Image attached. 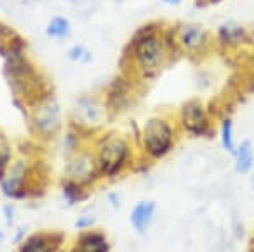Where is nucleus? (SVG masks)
Masks as SVG:
<instances>
[{
    "label": "nucleus",
    "mask_w": 254,
    "mask_h": 252,
    "mask_svg": "<svg viewBox=\"0 0 254 252\" xmlns=\"http://www.w3.org/2000/svg\"><path fill=\"white\" fill-rule=\"evenodd\" d=\"M61 124V110L60 105L53 97H46L39 101L34 110V125L39 132L53 134Z\"/></svg>",
    "instance_id": "0eeeda50"
},
{
    "label": "nucleus",
    "mask_w": 254,
    "mask_h": 252,
    "mask_svg": "<svg viewBox=\"0 0 254 252\" xmlns=\"http://www.w3.org/2000/svg\"><path fill=\"white\" fill-rule=\"evenodd\" d=\"M19 252H55L46 239L41 235H32L31 239H27L26 242H22Z\"/></svg>",
    "instance_id": "a211bd4d"
},
{
    "label": "nucleus",
    "mask_w": 254,
    "mask_h": 252,
    "mask_svg": "<svg viewBox=\"0 0 254 252\" xmlns=\"http://www.w3.org/2000/svg\"><path fill=\"white\" fill-rule=\"evenodd\" d=\"M251 190H253V195H254V171L251 174Z\"/></svg>",
    "instance_id": "b1692460"
},
{
    "label": "nucleus",
    "mask_w": 254,
    "mask_h": 252,
    "mask_svg": "<svg viewBox=\"0 0 254 252\" xmlns=\"http://www.w3.org/2000/svg\"><path fill=\"white\" fill-rule=\"evenodd\" d=\"M134 95L132 81L126 76H117L107 90V107L112 110H124Z\"/></svg>",
    "instance_id": "6e6552de"
},
{
    "label": "nucleus",
    "mask_w": 254,
    "mask_h": 252,
    "mask_svg": "<svg viewBox=\"0 0 254 252\" xmlns=\"http://www.w3.org/2000/svg\"><path fill=\"white\" fill-rule=\"evenodd\" d=\"M44 32L49 39H56V41H66L71 38V22L68 17L64 15H55V17L49 19V22L44 27Z\"/></svg>",
    "instance_id": "4468645a"
},
{
    "label": "nucleus",
    "mask_w": 254,
    "mask_h": 252,
    "mask_svg": "<svg viewBox=\"0 0 254 252\" xmlns=\"http://www.w3.org/2000/svg\"><path fill=\"white\" fill-rule=\"evenodd\" d=\"M10 157H12V148H10L9 141L0 134V173L9 166Z\"/></svg>",
    "instance_id": "6ab92c4d"
},
{
    "label": "nucleus",
    "mask_w": 254,
    "mask_h": 252,
    "mask_svg": "<svg viewBox=\"0 0 254 252\" xmlns=\"http://www.w3.org/2000/svg\"><path fill=\"white\" fill-rule=\"evenodd\" d=\"M26 164L22 161H17L14 166L7 171L5 176L2 178V190L9 197H20L22 195V186L26 181Z\"/></svg>",
    "instance_id": "9b49d317"
},
{
    "label": "nucleus",
    "mask_w": 254,
    "mask_h": 252,
    "mask_svg": "<svg viewBox=\"0 0 254 252\" xmlns=\"http://www.w3.org/2000/svg\"><path fill=\"white\" fill-rule=\"evenodd\" d=\"M215 43L222 50H237L249 43V31L239 20H224L215 29Z\"/></svg>",
    "instance_id": "423d86ee"
},
{
    "label": "nucleus",
    "mask_w": 254,
    "mask_h": 252,
    "mask_svg": "<svg viewBox=\"0 0 254 252\" xmlns=\"http://www.w3.org/2000/svg\"><path fill=\"white\" fill-rule=\"evenodd\" d=\"M127 56L139 78L144 81L156 78L173 56L166 44L165 29L159 24L142 26L130 39Z\"/></svg>",
    "instance_id": "f257e3e1"
},
{
    "label": "nucleus",
    "mask_w": 254,
    "mask_h": 252,
    "mask_svg": "<svg viewBox=\"0 0 254 252\" xmlns=\"http://www.w3.org/2000/svg\"><path fill=\"white\" fill-rule=\"evenodd\" d=\"M159 2H161L163 5H166V7H171V9H176V7L183 5V2H185V0H159Z\"/></svg>",
    "instance_id": "412c9836"
},
{
    "label": "nucleus",
    "mask_w": 254,
    "mask_h": 252,
    "mask_svg": "<svg viewBox=\"0 0 254 252\" xmlns=\"http://www.w3.org/2000/svg\"><path fill=\"white\" fill-rule=\"evenodd\" d=\"M80 252H109V242L102 234H87L80 239Z\"/></svg>",
    "instance_id": "dca6fc26"
},
{
    "label": "nucleus",
    "mask_w": 254,
    "mask_h": 252,
    "mask_svg": "<svg viewBox=\"0 0 254 252\" xmlns=\"http://www.w3.org/2000/svg\"><path fill=\"white\" fill-rule=\"evenodd\" d=\"M95 223V217L93 215H81L78 217V220L75 222L76 229H87V227H92Z\"/></svg>",
    "instance_id": "aec40b11"
},
{
    "label": "nucleus",
    "mask_w": 254,
    "mask_h": 252,
    "mask_svg": "<svg viewBox=\"0 0 254 252\" xmlns=\"http://www.w3.org/2000/svg\"><path fill=\"white\" fill-rule=\"evenodd\" d=\"M3 239H5L3 237V232L0 230V249H2V246H3Z\"/></svg>",
    "instance_id": "5701e85b"
},
{
    "label": "nucleus",
    "mask_w": 254,
    "mask_h": 252,
    "mask_svg": "<svg viewBox=\"0 0 254 252\" xmlns=\"http://www.w3.org/2000/svg\"><path fill=\"white\" fill-rule=\"evenodd\" d=\"M156 213V202L153 200H142L137 202L134 205V208L130 210V223L137 232H144L147 227L151 225Z\"/></svg>",
    "instance_id": "f8f14e48"
},
{
    "label": "nucleus",
    "mask_w": 254,
    "mask_h": 252,
    "mask_svg": "<svg viewBox=\"0 0 254 252\" xmlns=\"http://www.w3.org/2000/svg\"><path fill=\"white\" fill-rule=\"evenodd\" d=\"M178 124L191 137H203L212 132L210 112L200 99H190L180 107Z\"/></svg>",
    "instance_id": "39448f33"
},
{
    "label": "nucleus",
    "mask_w": 254,
    "mask_h": 252,
    "mask_svg": "<svg viewBox=\"0 0 254 252\" xmlns=\"http://www.w3.org/2000/svg\"><path fill=\"white\" fill-rule=\"evenodd\" d=\"M176 41L180 52L191 58H202L214 46V36L200 22H185L176 27Z\"/></svg>",
    "instance_id": "20e7f679"
},
{
    "label": "nucleus",
    "mask_w": 254,
    "mask_h": 252,
    "mask_svg": "<svg viewBox=\"0 0 254 252\" xmlns=\"http://www.w3.org/2000/svg\"><path fill=\"white\" fill-rule=\"evenodd\" d=\"M95 176V161L88 154H80L68 166V178L75 185H85Z\"/></svg>",
    "instance_id": "9d476101"
},
{
    "label": "nucleus",
    "mask_w": 254,
    "mask_h": 252,
    "mask_svg": "<svg viewBox=\"0 0 254 252\" xmlns=\"http://www.w3.org/2000/svg\"><path fill=\"white\" fill-rule=\"evenodd\" d=\"M109 200L112 202V206H114V208L121 206V198H119V195H117V193H110V195H109Z\"/></svg>",
    "instance_id": "4be33fe9"
},
{
    "label": "nucleus",
    "mask_w": 254,
    "mask_h": 252,
    "mask_svg": "<svg viewBox=\"0 0 254 252\" xmlns=\"http://www.w3.org/2000/svg\"><path fill=\"white\" fill-rule=\"evenodd\" d=\"M130 156V146L119 134H109L97 149V166L105 176H116L126 168Z\"/></svg>",
    "instance_id": "7ed1b4c3"
},
{
    "label": "nucleus",
    "mask_w": 254,
    "mask_h": 252,
    "mask_svg": "<svg viewBox=\"0 0 254 252\" xmlns=\"http://www.w3.org/2000/svg\"><path fill=\"white\" fill-rule=\"evenodd\" d=\"M142 149L151 159H163L173 151L176 127L168 117L154 115L146 120L141 132Z\"/></svg>",
    "instance_id": "f03ea898"
},
{
    "label": "nucleus",
    "mask_w": 254,
    "mask_h": 252,
    "mask_svg": "<svg viewBox=\"0 0 254 252\" xmlns=\"http://www.w3.org/2000/svg\"><path fill=\"white\" fill-rule=\"evenodd\" d=\"M76 117L83 124H98L105 113V105L92 95H83L76 100Z\"/></svg>",
    "instance_id": "1a4fd4ad"
},
{
    "label": "nucleus",
    "mask_w": 254,
    "mask_h": 252,
    "mask_svg": "<svg viewBox=\"0 0 254 252\" xmlns=\"http://www.w3.org/2000/svg\"><path fill=\"white\" fill-rule=\"evenodd\" d=\"M234 156V171L237 174H249L254 168V144L251 139H243L236 146Z\"/></svg>",
    "instance_id": "ddd939ff"
},
{
    "label": "nucleus",
    "mask_w": 254,
    "mask_h": 252,
    "mask_svg": "<svg viewBox=\"0 0 254 252\" xmlns=\"http://www.w3.org/2000/svg\"><path fill=\"white\" fill-rule=\"evenodd\" d=\"M208 3H217V2H222V0H207Z\"/></svg>",
    "instance_id": "393cba45"
},
{
    "label": "nucleus",
    "mask_w": 254,
    "mask_h": 252,
    "mask_svg": "<svg viewBox=\"0 0 254 252\" xmlns=\"http://www.w3.org/2000/svg\"><path fill=\"white\" fill-rule=\"evenodd\" d=\"M66 58L71 61V63H76V64H88L93 61V54L85 44L75 43L66 50Z\"/></svg>",
    "instance_id": "f3484780"
},
{
    "label": "nucleus",
    "mask_w": 254,
    "mask_h": 252,
    "mask_svg": "<svg viewBox=\"0 0 254 252\" xmlns=\"http://www.w3.org/2000/svg\"><path fill=\"white\" fill-rule=\"evenodd\" d=\"M219 141L225 152L232 154L236 151V137H234V120L232 117H224L219 124Z\"/></svg>",
    "instance_id": "2eb2a0df"
}]
</instances>
